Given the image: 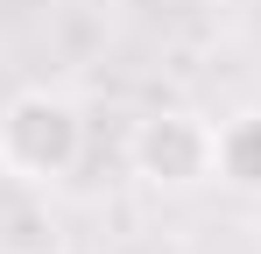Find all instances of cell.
I'll return each mask as SVG.
<instances>
[{"label":"cell","instance_id":"2","mask_svg":"<svg viewBox=\"0 0 261 254\" xmlns=\"http://www.w3.org/2000/svg\"><path fill=\"white\" fill-rule=\"evenodd\" d=\"M127 163L155 191H198L205 176H219V127L191 106H163V113L134 120Z\"/></svg>","mask_w":261,"mask_h":254},{"label":"cell","instance_id":"1","mask_svg":"<svg viewBox=\"0 0 261 254\" xmlns=\"http://www.w3.org/2000/svg\"><path fill=\"white\" fill-rule=\"evenodd\" d=\"M85 156V113L64 92H14L0 106V169L21 184H57Z\"/></svg>","mask_w":261,"mask_h":254},{"label":"cell","instance_id":"3","mask_svg":"<svg viewBox=\"0 0 261 254\" xmlns=\"http://www.w3.org/2000/svg\"><path fill=\"white\" fill-rule=\"evenodd\" d=\"M219 176L233 191H261V113H233L219 127Z\"/></svg>","mask_w":261,"mask_h":254}]
</instances>
